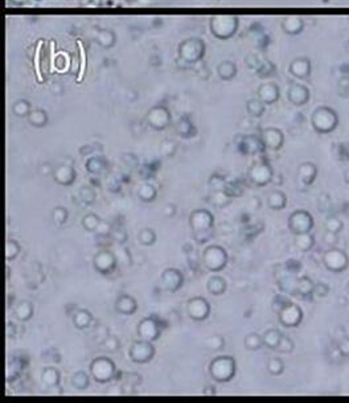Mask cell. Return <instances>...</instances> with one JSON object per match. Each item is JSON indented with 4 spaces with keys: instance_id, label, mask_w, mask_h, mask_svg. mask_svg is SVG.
I'll use <instances>...</instances> for the list:
<instances>
[{
    "instance_id": "obj_1",
    "label": "cell",
    "mask_w": 349,
    "mask_h": 403,
    "mask_svg": "<svg viewBox=\"0 0 349 403\" xmlns=\"http://www.w3.org/2000/svg\"><path fill=\"white\" fill-rule=\"evenodd\" d=\"M189 225L195 234L196 241L199 243H204L212 235L214 217L210 211L205 210V209H197V210L192 211L189 215Z\"/></svg>"
},
{
    "instance_id": "obj_2",
    "label": "cell",
    "mask_w": 349,
    "mask_h": 403,
    "mask_svg": "<svg viewBox=\"0 0 349 403\" xmlns=\"http://www.w3.org/2000/svg\"><path fill=\"white\" fill-rule=\"evenodd\" d=\"M209 374L217 382H229L236 376V361L230 356H221L212 360Z\"/></svg>"
},
{
    "instance_id": "obj_3",
    "label": "cell",
    "mask_w": 349,
    "mask_h": 403,
    "mask_svg": "<svg viewBox=\"0 0 349 403\" xmlns=\"http://www.w3.org/2000/svg\"><path fill=\"white\" fill-rule=\"evenodd\" d=\"M237 26H238V19L236 16L218 15L213 16L210 20L212 33L214 37L221 38V40L232 37L233 34L236 33Z\"/></svg>"
},
{
    "instance_id": "obj_4",
    "label": "cell",
    "mask_w": 349,
    "mask_h": 403,
    "mask_svg": "<svg viewBox=\"0 0 349 403\" xmlns=\"http://www.w3.org/2000/svg\"><path fill=\"white\" fill-rule=\"evenodd\" d=\"M228 254L221 246L210 245L203 252V263L207 270L212 272H218L225 268L228 264Z\"/></svg>"
},
{
    "instance_id": "obj_5",
    "label": "cell",
    "mask_w": 349,
    "mask_h": 403,
    "mask_svg": "<svg viewBox=\"0 0 349 403\" xmlns=\"http://www.w3.org/2000/svg\"><path fill=\"white\" fill-rule=\"evenodd\" d=\"M116 373L115 364L107 357H98L90 364V374L94 381L106 384L114 378Z\"/></svg>"
},
{
    "instance_id": "obj_6",
    "label": "cell",
    "mask_w": 349,
    "mask_h": 403,
    "mask_svg": "<svg viewBox=\"0 0 349 403\" xmlns=\"http://www.w3.org/2000/svg\"><path fill=\"white\" fill-rule=\"evenodd\" d=\"M205 52V44L200 38L192 37L183 41L179 46V56L188 64H193L201 60Z\"/></svg>"
},
{
    "instance_id": "obj_7",
    "label": "cell",
    "mask_w": 349,
    "mask_h": 403,
    "mask_svg": "<svg viewBox=\"0 0 349 403\" xmlns=\"http://www.w3.org/2000/svg\"><path fill=\"white\" fill-rule=\"evenodd\" d=\"M163 329L165 328L162 320H159L156 316H148L138 324V336L142 340L154 343L160 337Z\"/></svg>"
},
{
    "instance_id": "obj_8",
    "label": "cell",
    "mask_w": 349,
    "mask_h": 403,
    "mask_svg": "<svg viewBox=\"0 0 349 403\" xmlns=\"http://www.w3.org/2000/svg\"><path fill=\"white\" fill-rule=\"evenodd\" d=\"M155 353H156V351H155L152 343L140 339L132 343L128 356L131 358V361L135 364H147L154 358Z\"/></svg>"
},
{
    "instance_id": "obj_9",
    "label": "cell",
    "mask_w": 349,
    "mask_h": 403,
    "mask_svg": "<svg viewBox=\"0 0 349 403\" xmlns=\"http://www.w3.org/2000/svg\"><path fill=\"white\" fill-rule=\"evenodd\" d=\"M188 316L196 321H203L208 319L210 313V304L205 298L196 296L188 300L187 303Z\"/></svg>"
},
{
    "instance_id": "obj_10",
    "label": "cell",
    "mask_w": 349,
    "mask_h": 403,
    "mask_svg": "<svg viewBox=\"0 0 349 403\" xmlns=\"http://www.w3.org/2000/svg\"><path fill=\"white\" fill-rule=\"evenodd\" d=\"M147 123L154 130H164L171 123V114L163 106H156L147 113Z\"/></svg>"
},
{
    "instance_id": "obj_11",
    "label": "cell",
    "mask_w": 349,
    "mask_h": 403,
    "mask_svg": "<svg viewBox=\"0 0 349 403\" xmlns=\"http://www.w3.org/2000/svg\"><path fill=\"white\" fill-rule=\"evenodd\" d=\"M93 264L98 272L102 275H109L115 270L116 258L113 252L110 251H99L94 256Z\"/></svg>"
},
{
    "instance_id": "obj_12",
    "label": "cell",
    "mask_w": 349,
    "mask_h": 403,
    "mask_svg": "<svg viewBox=\"0 0 349 403\" xmlns=\"http://www.w3.org/2000/svg\"><path fill=\"white\" fill-rule=\"evenodd\" d=\"M162 283L169 292H177L184 284V275L177 268H167L162 274Z\"/></svg>"
},
{
    "instance_id": "obj_13",
    "label": "cell",
    "mask_w": 349,
    "mask_h": 403,
    "mask_svg": "<svg viewBox=\"0 0 349 403\" xmlns=\"http://www.w3.org/2000/svg\"><path fill=\"white\" fill-rule=\"evenodd\" d=\"M53 179H54L57 184L69 187L77 179V172L71 166H60L53 171Z\"/></svg>"
},
{
    "instance_id": "obj_14",
    "label": "cell",
    "mask_w": 349,
    "mask_h": 403,
    "mask_svg": "<svg viewBox=\"0 0 349 403\" xmlns=\"http://www.w3.org/2000/svg\"><path fill=\"white\" fill-rule=\"evenodd\" d=\"M323 115V110L319 109L316 110V113H314V126H315L319 131H331L334 128L335 123L338 122V118L335 115L334 111H328L327 114V118L324 119Z\"/></svg>"
},
{
    "instance_id": "obj_15",
    "label": "cell",
    "mask_w": 349,
    "mask_h": 403,
    "mask_svg": "<svg viewBox=\"0 0 349 403\" xmlns=\"http://www.w3.org/2000/svg\"><path fill=\"white\" fill-rule=\"evenodd\" d=\"M262 143L269 150H278L283 144V134L277 128H266L262 132Z\"/></svg>"
},
{
    "instance_id": "obj_16",
    "label": "cell",
    "mask_w": 349,
    "mask_h": 403,
    "mask_svg": "<svg viewBox=\"0 0 349 403\" xmlns=\"http://www.w3.org/2000/svg\"><path fill=\"white\" fill-rule=\"evenodd\" d=\"M310 226H311V218L304 211H297L290 217V227L297 234L307 233Z\"/></svg>"
},
{
    "instance_id": "obj_17",
    "label": "cell",
    "mask_w": 349,
    "mask_h": 403,
    "mask_svg": "<svg viewBox=\"0 0 349 403\" xmlns=\"http://www.w3.org/2000/svg\"><path fill=\"white\" fill-rule=\"evenodd\" d=\"M249 177L257 185H265L270 181L271 170L265 164H256L249 171Z\"/></svg>"
},
{
    "instance_id": "obj_18",
    "label": "cell",
    "mask_w": 349,
    "mask_h": 403,
    "mask_svg": "<svg viewBox=\"0 0 349 403\" xmlns=\"http://www.w3.org/2000/svg\"><path fill=\"white\" fill-rule=\"evenodd\" d=\"M136 309H138V303L130 295H122V296L116 299L115 311L120 315L130 316V315H134L136 312Z\"/></svg>"
},
{
    "instance_id": "obj_19",
    "label": "cell",
    "mask_w": 349,
    "mask_h": 403,
    "mask_svg": "<svg viewBox=\"0 0 349 403\" xmlns=\"http://www.w3.org/2000/svg\"><path fill=\"white\" fill-rule=\"evenodd\" d=\"M302 319L301 309L297 305H287L283 307L281 311V321L286 327H294L299 324Z\"/></svg>"
},
{
    "instance_id": "obj_20",
    "label": "cell",
    "mask_w": 349,
    "mask_h": 403,
    "mask_svg": "<svg viewBox=\"0 0 349 403\" xmlns=\"http://www.w3.org/2000/svg\"><path fill=\"white\" fill-rule=\"evenodd\" d=\"M71 320L77 329H86L90 327L91 321H93V315L87 309L78 308L75 309V312L71 315Z\"/></svg>"
},
{
    "instance_id": "obj_21",
    "label": "cell",
    "mask_w": 349,
    "mask_h": 403,
    "mask_svg": "<svg viewBox=\"0 0 349 403\" xmlns=\"http://www.w3.org/2000/svg\"><path fill=\"white\" fill-rule=\"evenodd\" d=\"M258 97L263 103H273L279 97L278 87L274 83H265L258 89Z\"/></svg>"
},
{
    "instance_id": "obj_22",
    "label": "cell",
    "mask_w": 349,
    "mask_h": 403,
    "mask_svg": "<svg viewBox=\"0 0 349 403\" xmlns=\"http://www.w3.org/2000/svg\"><path fill=\"white\" fill-rule=\"evenodd\" d=\"M207 288L209 291V294L214 295V296H220V295L225 294L228 284H226V280L222 276L213 275L210 276L209 280H208Z\"/></svg>"
},
{
    "instance_id": "obj_23",
    "label": "cell",
    "mask_w": 349,
    "mask_h": 403,
    "mask_svg": "<svg viewBox=\"0 0 349 403\" xmlns=\"http://www.w3.org/2000/svg\"><path fill=\"white\" fill-rule=\"evenodd\" d=\"M262 146V139H258L256 136H246V138L241 140L238 148L245 154H256L261 150Z\"/></svg>"
},
{
    "instance_id": "obj_24",
    "label": "cell",
    "mask_w": 349,
    "mask_h": 403,
    "mask_svg": "<svg viewBox=\"0 0 349 403\" xmlns=\"http://www.w3.org/2000/svg\"><path fill=\"white\" fill-rule=\"evenodd\" d=\"M310 61L306 58H297L293 61V64L290 66V72L293 73L295 77L303 78L310 74Z\"/></svg>"
},
{
    "instance_id": "obj_25",
    "label": "cell",
    "mask_w": 349,
    "mask_h": 403,
    "mask_svg": "<svg viewBox=\"0 0 349 403\" xmlns=\"http://www.w3.org/2000/svg\"><path fill=\"white\" fill-rule=\"evenodd\" d=\"M289 98L295 105H303L304 102L308 99L307 89L302 86V85H294V86L290 87Z\"/></svg>"
},
{
    "instance_id": "obj_26",
    "label": "cell",
    "mask_w": 349,
    "mask_h": 403,
    "mask_svg": "<svg viewBox=\"0 0 349 403\" xmlns=\"http://www.w3.org/2000/svg\"><path fill=\"white\" fill-rule=\"evenodd\" d=\"M15 316L20 321H28L33 316V304L26 300L19 303L15 308Z\"/></svg>"
},
{
    "instance_id": "obj_27",
    "label": "cell",
    "mask_w": 349,
    "mask_h": 403,
    "mask_svg": "<svg viewBox=\"0 0 349 403\" xmlns=\"http://www.w3.org/2000/svg\"><path fill=\"white\" fill-rule=\"evenodd\" d=\"M60 372L54 368H46L44 369L41 374L42 382L48 386V388H56L60 384Z\"/></svg>"
},
{
    "instance_id": "obj_28",
    "label": "cell",
    "mask_w": 349,
    "mask_h": 403,
    "mask_svg": "<svg viewBox=\"0 0 349 403\" xmlns=\"http://www.w3.org/2000/svg\"><path fill=\"white\" fill-rule=\"evenodd\" d=\"M28 122L34 127H44L48 123V114L42 109L32 110L28 115Z\"/></svg>"
},
{
    "instance_id": "obj_29",
    "label": "cell",
    "mask_w": 349,
    "mask_h": 403,
    "mask_svg": "<svg viewBox=\"0 0 349 403\" xmlns=\"http://www.w3.org/2000/svg\"><path fill=\"white\" fill-rule=\"evenodd\" d=\"M21 370H23V364H21V361H20L19 358H11V360L8 361L7 366L8 382H13L15 380H17L20 374H21Z\"/></svg>"
},
{
    "instance_id": "obj_30",
    "label": "cell",
    "mask_w": 349,
    "mask_h": 403,
    "mask_svg": "<svg viewBox=\"0 0 349 403\" xmlns=\"http://www.w3.org/2000/svg\"><path fill=\"white\" fill-rule=\"evenodd\" d=\"M217 73L218 77L225 81H229L233 77L236 76L237 73V68L236 65L233 64L232 61H224L221 64L217 66Z\"/></svg>"
},
{
    "instance_id": "obj_31",
    "label": "cell",
    "mask_w": 349,
    "mask_h": 403,
    "mask_svg": "<svg viewBox=\"0 0 349 403\" xmlns=\"http://www.w3.org/2000/svg\"><path fill=\"white\" fill-rule=\"evenodd\" d=\"M106 167H107V163L103 158H91L86 162L87 172L93 175H101L102 172H105Z\"/></svg>"
},
{
    "instance_id": "obj_32",
    "label": "cell",
    "mask_w": 349,
    "mask_h": 403,
    "mask_svg": "<svg viewBox=\"0 0 349 403\" xmlns=\"http://www.w3.org/2000/svg\"><path fill=\"white\" fill-rule=\"evenodd\" d=\"M209 201L210 203H213L214 206L222 207L226 206V205H229L230 196L224 191V189H222V191H213V192L210 193Z\"/></svg>"
},
{
    "instance_id": "obj_33",
    "label": "cell",
    "mask_w": 349,
    "mask_h": 403,
    "mask_svg": "<svg viewBox=\"0 0 349 403\" xmlns=\"http://www.w3.org/2000/svg\"><path fill=\"white\" fill-rule=\"evenodd\" d=\"M71 385L77 390H86L89 388V385H90V378L85 372H77L71 377Z\"/></svg>"
},
{
    "instance_id": "obj_34",
    "label": "cell",
    "mask_w": 349,
    "mask_h": 403,
    "mask_svg": "<svg viewBox=\"0 0 349 403\" xmlns=\"http://www.w3.org/2000/svg\"><path fill=\"white\" fill-rule=\"evenodd\" d=\"M263 344L266 345V347L269 348H278L279 343H281V339H282V335L279 333L278 331H275V329H271V331H267L265 335H263Z\"/></svg>"
},
{
    "instance_id": "obj_35",
    "label": "cell",
    "mask_w": 349,
    "mask_h": 403,
    "mask_svg": "<svg viewBox=\"0 0 349 403\" xmlns=\"http://www.w3.org/2000/svg\"><path fill=\"white\" fill-rule=\"evenodd\" d=\"M101 219H99V217H98L97 214H94V213H87L86 215H83L82 218V226L83 229L87 230V231H94V230H97L98 226L101 225Z\"/></svg>"
},
{
    "instance_id": "obj_36",
    "label": "cell",
    "mask_w": 349,
    "mask_h": 403,
    "mask_svg": "<svg viewBox=\"0 0 349 403\" xmlns=\"http://www.w3.org/2000/svg\"><path fill=\"white\" fill-rule=\"evenodd\" d=\"M12 113L19 118L28 117L30 113L29 102L25 101V99H20V101H17L15 105L12 106Z\"/></svg>"
},
{
    "instance_id": "obj_37",
    "label": "cell",
    "mask_w": 349,
    "mask_h": 403,
    "mask_svg": "<svg viewBox=\"0 0 349 403\" xmlns=\"http://www.w3.org/2000/svg\"><path fill=\"white\" fill-rule=\"evenodd\" d=\"M139 197L140 200L144 201V202H151L156 197V189L151 184L142 185L139 189Z\"/></svg>"
},
{
    "instance_id": "obj_38",
    "label": "cell",
    "mask_w": 349,
    "mask_h": 403,
    "mask_svg": "<svg viewBox=\"0 0 349 403\" xmlns=\"http://www.w3.org/2000/svg\"><path fill=\"white\" fill-rule=\"evenodd\" d=\"M283 29L287 32V33H298L299 30L302 29V21L301 19L298 17H287V19L283 21Z\"/></svg>"
},
{
    "instance_id": "obj_39",
    "label": "cell",
    "mask_w": 349,
    "mask_h": 403,
    "mask_svg": "<svg viewBox=\"0 0 349 403\" xmlns=\"http://www.w3.org/2000/svg\"><path fill=\"white\" fill-rule=\"evenodd\" d=\"M263 339L257 333H252V335L246 336L245 339V347L248 348L249 351H257L259 348L262 347Z\"/></svg>"
},
{
    "instance_id": "obj_40",
    "label": "cell",
    "mask_w": 349,
    "mask_h": 403,
    "mask_svg": "<svg viewBox=\"0 0 349 403\" xmlns=\"http://www.w3.org/2000/svg\"><path fill=\"white\" fill-rule=\"evenodd\" d=\"M20 252V245L17 241L13 239H8L5 243V259L12 260L15 259L16 256L19 255Z\"/></svg>"
},
{
    "instance_id": "obj_41",
    "label": "cell",
    "mask_w": 349,
    "mask_h": 403,
    "mask_svg": "<svg viewBox=\"0 0 349 403\" xmlns=\"http://www.w3.org/2000/svg\"><path fill=\"white\" fill-rule=\"evenodd\" d=\"M68 217H69V213L65 207H62V206L54 207V210H53V213H52V218L57 226L64 225V223L68 221Z\"/></svg>"
},
{
    "instance_id": "obj_42",
    "label": "cell",
    "mask_w": 349,
    "mask_h": 403,
    "mask_svg": "<svg viewBox=\"0 0 349 403\" xmlns=\"http://www.w3.org/2000/svg\"><path fill=\"white\" fill-rule=\"evenodd\" d=\"M78 196L79 200L82 201L85 205H91L95 201V192H94V189L90 188V187H82V188L79 189Z\"/></svg>"
},
{
    "instance_id": "obj_43",
    "label": "cell",
    "mask_w": 349,
    "mask_h": 403,
    "mask_svg": "<svg viewBox=\"0 0 349 403\" xmlns=\"http://www.w3.org/2000/svg\"><path fill=\"white\" fill-rule=\"evenodd\" d=\"M286 205V197L283 193L274 192L269 196V206L273 209H282Z\"/></svg>"
},
{
    "instance_id": "obj_44",
    "label": "cell",
    "mask_w": 349,
    "mask_h": 403,
    "mask_svg": "<svg viewBox=\"0 0 349 403\" xmlns=\"http://www.w3.org/2000/svg\"><path fill=\"white\" fill-rule=\"evenodd\" d=\"M139 242L144 246L154 245L156 242V233L152 229H143L139 233Z\"/></svg>"
},
{
    "instance_id": "obj_45",
    "label": "cell",
    "mask_w": 349,
    "mask_h": 403,
    "mask_svg": "<svg viewBox=\"0 0 349 403\" xmlns=\"http://www.w3.org/2000/svg\"><path fill=\"white\" fill-rule=\"evenodd\" d=\"M263 102L261 99H252L248 102V111L252 117H261L263 113Z\"/></svg>"
},
{
    "instance_id": "obj_46",
    "label": "cell",
    "mask_w": 349,
    "mask_h": 403,
    "mask_svg": "<svg viewBox=\"0 0 349 403\" xmlns=\"http://www.w3.org/2000/svg\"><path fill=\"white\" fill-rule=\"evenodd\" d=\"M114 41H115V37H114L113 32L110 30H102L99 33V37H98V44L105 48H110V46L114 45Z\"/></svg>"
},
{
    "instance_id": "obj_47",
    "label": "cell",
    "mask_w": 349,
    "mask_h": 403,
    "mask_svg": "<svg viewBox=\"0 0 349 403\" xmlns=\"http://www.w3.org/2000/svg\"><path fill=\"white\" fill-rule=\"evenodd\" d=\"M205 345L209 348L210 351H221L224 345H225V341H224L221 336H212V337L207 339Z\"/></svg>"
},
{
    "instance_id": "obj_48",
    "label": "cell",
    "mask_w": 349,
    "mask_h": 403,
    "mask_svg": "<svg viewBox=\"0 0 349 403\" xmlns=\"http://www.w3.org/2000/svg\"><path fill=\"white\" fill-rule=\"evenodd\" d=\"M103 347H105L106 351L109 352H115L118 348H119V340L114 337V336H107L105 340H103Z\"/></svg>"
},
{
    "instance_id": "obj_49",
    "label": "cell",
    "mask_w": 349,
    "mask_h": 403,
    "mask_svg": "<svg viewBox=\"0 0 349 403\" xmlns=\"http://www.w3.org/2000/svg\"><path fill=\"white\" fill-rule=\"evenodd\" d=\"M269 372H270L271 374H274V376L281 374L282 372H283V364H282L281 360H278V358L271 360V361L269 362Z\"/></svg>"
},
{
    "instance_id": "obj_50",
    "label": "cell",
    "mask_w": 349,
    "mask_h": 403,
    "mask_svg": "<svg viewBox=\"0 0 349 403\" xmlns=\"http://www.w3.org/2000/svg\"><path fill=\"white\" fill-rule=\"evenodd\" d=\"M293 348H294L293 341H291V340H290L289 337H283V336H282L281 343H279V345H278V351H281V352H291V351H293Z\"/></svg>"
}]
</instances>
